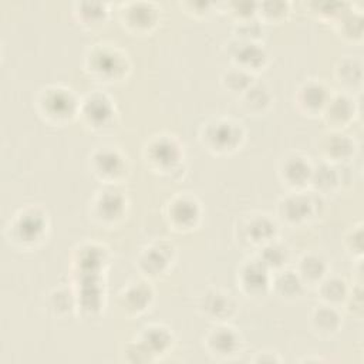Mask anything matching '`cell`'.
<instances>
[{"label": "cell", "mask_w": 364, "mask_h": 364, "mask_svg": "<svg viewBox=\"0 0 364 364\" xmlns=\"http://www.w3.org/2000/svg\"><path fill=\"white\" fill-rule=\"evenodd\" d=\"M205 344L210 354L223 358L235 355L240 350V338L229 327L212 328L205 337Z\"/></svg>", "instance_id": "obj_1"}, {"label": "cell", "mask_w": 364, "mask_h": 364, "mask_svg": "<svg viewBox=\"0 0 364 364\" xmlns=\"http://www.w3.org/2000/svg\"><path fill=\"white\" fill-rule=\"evenodd\" d=\"M279 215L287 223H301L313 215V200L303 193H293L283 198L277 206Z\"/></svg>", "instance_id": "obj_2"}, {"label": "cell", "mask_w": 364, "mask_h": 364, "mask_svg": "<svg viewBox=\"0 0 364 364\" xmlns=\"http://www.w3.org/2000/svg\"><path fill=\"white\" fill-rule=\"evenodd\" d=\"M239 284L250 296L260 294L270 284L267 269L257 259L245 263L239 272Z\"/></svg>", "instance_id": "obj_3"}, {"label": "cell", "mask_w": 364, "mask_h": 364, "mask_svg": "<svg viewBox=\"0 0 364 364\" xmlns=\"http://www.w3.org/2000/svg\"><path fill=\"white\" fill-rule=\"evenodd\" d=\"M203 313L210 320H226L235 311V301L229 293H222L219 290H213L206 293L203 297V303L200 304Z\"/></svg>", "instance_id": "obj_4"}, {"label": "cell", "mask_w": 364, "mask_h": 364, "mask_svg": "<svg viewBox=\"0 0 364 364\" xmlns=\"http://www.w3.org/2000/svg\"><path fill=\"white\" fill-rule=\"evenodd\" d=\"M235 125L236 124L226 122V121L210 125L206 131V139L209 142V146L223 152L233 148L237 144V139L240 136L239 129Z\"/></svg>", "instance_id": "obj_5"}, {"label": "cell", "mask_w": 364, "mask_h": 364, "mask_svg": "<svg viewBox=\"0 0 364 364\" xmlns=\"http://www.w3.org/2000/svg\"><path fill=\"white\" fill-rule=\"evenodd\" d=\"M237 46L239 47L235 50L232 57L237 68L249 73L250 70H259L263 65L266 54L260 47H257V44L253 41H243Z\"/></svg>", "instance_id": "obj_6"}, {"label": "cell", "mask_w": 364, "mask_h": 364, "mask_svg": "<svg viewBox=\"0 0 364 364\" xmlns=\"http://www.w3.org/2000/svg\"><path fill=\"white\" fill-rule=\"evenodd\" d=\"M311 328L321 337H330L340 327V317L333 306L316 307L310 316Z\"/></svg>", "instance_id": "obj_7"}, {"label": "cell", "mask_w": 364, "mask_h": 364, "mask_svg": "<svg viewBox=\"0 0 364 364\" xmlns=\"http://www.w3.org/2000/svg\"><path fill=\"white\" fill-rule=\"evenodd\" d=\"M272 289L279 297L286 300H294L303 294L304 283L300 280L296 272L284 270L274 276V279L272 280Z\"/></svg>", "instance_id": "obj_8"}, {"label": "cell", "mask_w": 364, "mask_h": 364, "mask_svg": "<svg viewBox=\"0 0 364 364\" xmlns=\"http://www.w3.org/2000/svg\"><path fill=\"white\" fill-rule=\"evenodd\" d=\"M296 273L299 274L304 286L318 284L323 280V276L326 274V263L320 256L309 253L299 260Z\"/></svg>", "instance_id": "obj_9"}, {"label": "cell", "mask_w": 364, "mask_h": 364, "mask_svg": "<svg viewBox=\"0 0 364 364\" xmlns=\"http://www.w3.org/2000/svg\"><path fill=\"white\" fill-rule=\"evenodd\" d=\"M274 230L273 222L267 216L262 215L257 218H250L249 222H246L245 235L250 243L263 246L272 240Z\"/></svg>", "instance_id": "obj_10"}, {"label": "cell", "mask_w": 364, "mask_h": 364, "mask_svg": "<svg viewBox=\"0 0 364 364\" xmlns=\"http://www.w3.org/2000/svg\"><path fill=\"white\" fill-rule=\"evenodd\" d=\"M299 91L300 92H299L297 101L309 112H314V111L320 109L321 107H326V104L330 98L327 95L326 90L320 84H316V82L304 84Z\"/></svg>", "instance_id": "obj_11"}, {"label": "cell", "mask_w": 364, "mask_h": 364, "mask_svg": "<svg viewBox=\"0 0 364 364\" xmlns=\"http://www.w3.org/2000/svg\"><path fill=\"white\" fill-rule=\"evenodd\" d=\"M283 172H284V179L286 183H289L290 186H303L306 182H310V175H311V168H309L307 162L303 158L294 156V158H289L284 162L283 166Z\"/></svg>", "instance_id": "obj_12"}, {"label": "cell", "mask_w": 364, "mask_h": 364, "mask_svg": "<svg viewBox=\"0 0 364 364\" xmlns=\"http://www.w3.org/2000/svg\"><path fill=\"white\" fill-rule=\"evenodd\" d=\"M169 341H171L169 334L164 328L155 326V327H146L144 330L139 344L148 354H158L159 351H164L169 346Z\"/></svg>", "instance_id": "obj_13"}, {"label": "cell", "mask_w": 364, "mask_h": 364, "mask_svg": "<svg viewBox=\"0 0 364 364\" xmlns=\"http://www.w3.org/2000/svg\"><path fill=\"white\" fill-rule=\"evenodd\" d=\"M242 104L247 112L260 114L270 104V95L262 85H250L242 94Z\"/></svg>", "instance_id": "obj_14"}, {"label": "cell", "mask_w": 364, "mask_h": 364, "mask_svg": "<svg viewBox=\"0 0 364 364\" xmlns=\"http://www.w3.org/2000/svg\"><path fill=\"white\" fill-rule=\"evenodd\" d=\"M351 148H353V142L348 138H346V135H328L321 144L323 154L327 158L336 159V161H340L341 158L348 156L353 151Z\"/></svg>", "instance_id": "obj_15"}, {"label": "cell", "mask_w": 364, "mask_h": 364, "mask_svg": "<svg viewBox=\"0 0 364 364\" xmlns=\"http://www.w3.org/2000/svg\"><path fill=\"white\" fill-rule=\"evenodd\" d=\"M326 105H327L326 118L328 119V122L334 125H341L351 118L353 108L350 105V101L346 97L337 95L334 98H328Z\"/></svg>", "instance_id": "obj_16"}, {"label": "cell", "mask_w": 364, "mask_h": 364, "mask_svg": "<svg viewBox=\"0 0 364 364\" xmlns=\"http://www.w3.org/2000/svg\"><path fill=\"white\" fill-rule=\"evenodd\" d=\"M320 296L324 301L330 303L331 306L341 303L347 297V287L346 282L338 277H330L320 282Z\"/></svg>", "instance_id": "obj_17"}, {"label": "cell", "mask_w": 364, "mask_h": 364, "mask_svg": "<svg viewBox=\"0 0 364 364\" xmlns=\"http://www.w3.org/2000/svg\"><path fill=\"white\" fill-rule=\"evenodd\" d=\"M257 260L269 270V269H279L287 260V252L283 246L277 243H266L262 246L259 252Z\"/></svg>", "instance_id": "obj_18"}, {"label": "cell", "mask_w": 364, "mask_h": 364, "mask_svg": "<svg viewBox=\"0 0 364 364\" xmlns=\"http://www.w3.org/2000/svg\"><path fill=\"white\" fill-rule=\"evenodd\" d=\"M336 182H337V173L328 165H321L317 169H311L310 183L314 186V189L324 192L331 189L336 185Z\"/></svg>", "instance_id": "obj_19"}, {"label": "cell", "mask_w": 364, "mask_h": 364, "mask_svg": "<svg viewBox=\"0 0 364 364\" xmlns=\"http://www.w3.org/2000/svg\"><path fill=\"white\" fill-rule=\"evenodd\" d=\"M222 82L230 91H245L247 87L252 85V78L247 71L236 67L235 70L225 73V75L222 77Z\"/></svg>", "instance_id": "obj_20"}, {"label": "cell", "mask_w": 364, "mask_h": 364, "mask_svg": "<svg viewBox=\"0 0 364 364\" xmlns=\"http://www.w3.org/2000/svg\"><path fill=\"white\" fill-rule=\"evenodd\" d=\"M145 267V272H148L146 274L151 276H156L159 274V272H162L164 266L166 264V257L162 252V249H149L146 253H144L141 256L139 260Z\"/></svg>", "instance_id": "obj_21"}]
</instances>
